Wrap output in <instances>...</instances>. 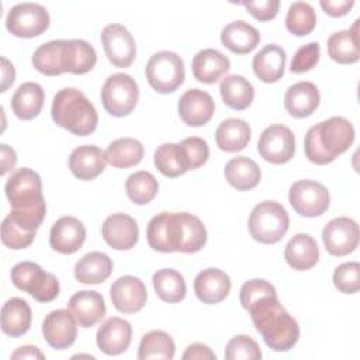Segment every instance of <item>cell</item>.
Instances as JSON below:
<instances>
[{
	"mask_svg": "<svg viewBox=\"0 0 360 360\" xmlns=\"http://www.w3.org/2000/svg\"><path fill=\"white\" fill-rule=\"evenodd\" d=\"M231 291L229 276L215 267H208L200 271L194 278V292L204 304H218L224 301Z\"/></svg>",
	"mask_w": 360,
	"mask_h": 360,
	"instance_id": "23",
	"label": "cell"
},
{
	"mask_svg": "<svg viewBox=\"0 0 360 360\" xmlns=\"http://www.w3.org/2000/svg\"><path fill=\"white\" fill-rule=\"evenodd\" d=\"M159 190V183L156 177L146 172V170H139L132 174L125 181V191L128 198L138 205H145L150 202Z\"/></svg>",
	"mask_w": 360,
	"mask_h": 360,
	"instance_id": "42",
	"label": "cell"
},
{
	"mask_svg": "<svg viewBox=\"0 0 360 360\" xmlns=\"http://www.w3.org/2000/svg\"><path fill=\"white\" fill-rule=\"evenodd\" d=\"M156 169L166 177H177L191 170L186 148L180 143H162L153 155Z\"/></svg>",
	"mask_w": 360,
	"mask_h": 360,
	"instance_id": "34",
	"label": "cell"
},
{
	"mask_svg": "<svg viewBox=\"0 0 360 360\" xmlns=\"http://www.w3.org/2000/svg\"><path fill=\"white\" fill-rule=\"evenodd\" d=\"M152 283L156 291V295L169 304L180 302L187 292L184 277L174 269H160L153 277Z\"/></svg>",
	"mask_w": 360,
	"mask_h": 360,
	"instance_id": "39",
	"label": "cell"
},
{
	"mask_svg": "<svg viewBox=\"0 0 360 360\" xmlns=\"http://www.w3.org/2000/svg\"><path fill=\"white\" fill-rule=\"evenodd\" d=\"M285 59L287 55L281 46L269 44L253 56L252 68L259 80L263 83H274L284 75Z\"/></svg>",
	"mask_w": 360,
	"mask_h": 360,
	"instance_id": "25",
	"label": "cell"
},
{
	"mask_svg": "<svg viewBox=\"0 0 360 360\" xmlns=\"http://www.w3.org/2000/svg\"><path fill=\"white\" fill-rule=\"evenodd\" d=\"M14 80H15V69H14L13 63L7 58L1 56V89H0V91H3V93L7 91L8 87L14 83Z\"/></svg>",
	"mask_w": 360,
	"mask_h": 360,
	"instance_id": "53",
	"label": "cell"
},
{
	"mask_svg": "<svg viewBox=\"0 0 360 360\" xmlns=\"http://www.w3.org/2000/svg\"><path fill=\"white\" fill-rule=\"evenodd\" d=\"M101 235L108 246L115 250H128L138 242V224L128 214L117 212L105 218L101 226Z\"/></svg>",
	"mask_w": 360,
	"mask_h": 360,
	"instance_id": "19",
	"label": "cell"
},
{
	"mask_svg": "<svg viewBox=\"0 0 360 360\" xmlns=\"http://www.w3.org/2000/svg\"><path fill=\"white\" fill-rule=\"evenodd\" d=\"M319 6L322 10L330 17H342L346 15L350 8L354 6L353 0H321Z\"/></svg>",
	"mask_w": 360,
	"mask_h": 360,
	"instance_id": "51",
	"label": "cell"
},
{
	"mask_svg": "<svg viewBox=\"0 0 360 360\" xmlns=\"http://www.w3.org/2000/svg\"><path fill=\"white\" fill-rule=\"evenodd\" d=\"M321 56V46L318 42H308L300 46L291 60L290 70L295 75L311 70L318 62Z\"/></svg>",
	"mask_w": 360,
	"mask_h": 360,
	"instance_id": "47",
	"label": "cell"
},
{
	"mask_svg": "<svg viewBox=\"0 0 360 360\" xmlns=\"http://www.w3.org/2000/svg\"><path fill=\"white\" fill-rule=\"evenodd\" d=\"M319 101V90L312 82L294 83L284 96V107L295 118L309 117L318 108Z\"/></svg>",
	"mask_w": 360,
	"mask_h": 360,
	"instance_id": "24",
	"label": "cell"
},
{
	"mask_svg": "<svg viewBox=\"0 0 360 360\" xmlns=\"http://www.w3.org/2000/svg\"><path fill=\"white\" fill-rule=\"evenodd\" d=\"M316 15L314 7L307 1H294L285 15L287 30L297 37H305L314 31Z\"/></svg>",
	"mask_w": 360,
	"mask_h": 360,
	"instance_id": "43",
	"label": "cell"
},
{
	"mask_svg": "<svg viewBox=\"0 0 360 360\" xmlns=\"http://www.w3.org/2000/svg\"><path fill=\"white\" fill-rule=\"evenodd\" d=\"M322 242L332 256H346L359 245V225L349 217L330 219L322 231Z\"/></svg>",
	"mask_w": 360,
	"mask_h": 360,
	"instance_id": "14",
	"label": "cell"
},
{
	"mask_svg": "<svg viewBox=\"0 0 360 360\" xmlns=\"http://www.w3.org/2000/svg\"><path fill=\"white\" fill-rule=\"evenodd\" d=\"M276 294H277V291H276L274 285L271 283H269L267 280L252 278L240 287L239 298H240L242 307L245 309H248L249 305L253 304L255 301H257L259 298L266 297V295H276Z\"/></svg>",
	"mask_w": 360,
	"mask_h": 360,
	"instance_id": "48",
	"label": "cell"
},
{
	"mask_svg": "<svg viewBox=\"0 0 360 360\" xmlns=\"http://www.w3.org/2000/svg\"><path fill=\"white\" fill-rule=\"evenodd\" d=\"M231 68L229 59L217 49L205 48L195 53L191 62L194 77L205 84H214Z\"/></svg>",
	"mask_w": 360,
	"mask_h": 360,
	"instance_id": "26",
	"label": "cell"
},
{
	"mask_svg": "<svg viewBox=\"0 0 360 360\" xmlns=\"http://www.w3.org/2000/svg\"><path fill=\"white\" fill-rule=\"evenodd\" d=\"M44 100L45 93L42 86L35 82H25L14 91L10 105L15 117L27 121L35 118L41 112Z\"/></svg>",
	"mask_w": 360,
	"mask_h": 360,
	"instance_id": "31",
	"label": "cell"
},
{
	"mask_svg": "<svg viewBox=\"0 0 360 360\" xmlns=\"http://www.w3.org/2000/svg\"><path fill=\"white\" fill-rule=\"evenodd\" d=\"M145 76L149 86L162 94L176 91L184 82L183 59L172 51H159L153 53L146 66Z\"/></svg>",
	"mask_w": 360,
	"mask_h": 360,
	"instance_id": "8",
	"label": "cell"
},
{
	"mask_svg": "<svg viewBox=\"0 0 360 360\" xmlns=\"http://www.w3.org/2000/svg\"><path fill=\"white\" fill-rule=\"evenodd\" d=\"M97 62V53L93 45L84 39H65L62 51L63 70L73 75L90 72Z\"/></svg>",
	"mask_w": 360,
	"mask_h": 360,
	"instance_id": "29",
	"label": "cell"
},
{
	"mask_svg": "<svg viewBox=\"0 0 360 360\" xmlns=\"http://www.w3.org/2000/svg\"><path fill=\"white\" fill-rule=\"evenodd\" d=\"M110 297L117 311L124 314H135L145 307L148 294L141 278L127 274L112 283Z\"/></svg>",
	"mask_w": 360,
	"mask_h": 360,
	"instance_id": "15",
	"label": "cell"
},
{
	"mask_svg": "<svg viewBox=\"0 0 360 360\" xmlns=\"http://www.w3.org/2000/svg\"><path fill=\"white\" fill-rule=\"evenodd\" d=\"M49 13L38 3H20L10 8L6 17V28L18 38H34L49 27Z\"/></svg>",
	"mask_w": 360,
	"mask_h": 360,
	"instance_id": "10",
	"label": "cell"
},
{
	"mask_svg": "<svg viewBox=\"0 0 360 360\" xmlns=\"http://www.w3.org/2000/svg\"><path fill=\"white\" fill-rule=\"evenodd\" d=\"M86 240V228L75 217H60L51 228L49 245L62 255L76 253Z\"/></svg>",
	"mask_w": 360,
	"mask_h": 360,
	"instance_id": "18",
	"label": "cell"
},
{
	"mask_svg": "<svg viewBox=\"0 0 360 360\" xmlns=\"http://www.w3.org/2000/svg\"><path fill=\"white\" fill-rule=\"evenodd\" d=\"M257 152L273 165L287 163L295 153V136L288 127L273 124L260 134Z\"/></svg>",
	"mask_w": 360,
	"mask_h": 360,
	"instance_id": "12",
	"label": "cell"
},
{
	"mask_svg": "<svg viewBox=\"0 0 360 360\" xmlns=\"http://www.w3.org/2000/svg\"><path fill=\"white\" fill-rule=\"evenodd\" d=\"M11 359L13 360H17V359H39V360H44L45 359V354L34 345H25V346H21L18 347L13 354H11Z\"/></svg>",
	"mask_w": 360,
	"mask_h": 360,
	"instance_id": "55",
	"label": "cell"
},
{
	"mask_svg": "<svg viewBox=\"0 0 360 360\" xmlns=\"http://www.w3.org/2000/svg\"><path fill=\"white\" fill-rule=\"evenodd\" d=\"M4 191L11 205L8 215L22 226L37 231L46 214L39 174L28 167L17 169L7 179Z\"/></svg>",
	"mask_w": 360,
	"mask_h": 360,
	"instance_id": "2",
	"label": "cell"
},
{
	"mask_svg": "<svg viewBox=\"0 0 360 360\" xmlns=\"http://www.w3.org/2000/svg\"><path fill=\"white\" fill-rule=\"evenodd\" d=\"M224 356L226 360H257L262 359V350L253 338L236 335L226 343Z\"/></svg>",
	"mask_w": 360,
	"mask_h": 360,
	"instance_id": "45",
	"label": "cell"
},
{
	"mask_svg": "<svg viewBox=\"0 0 360 360\" xmlns=\"http://www.w3.org/2000/svg\"><path fill=\"white\" fill-rule=\"evenodd\" d=\"M333 285L343 294H354L360 290V264L346 262L333 271Z\"/></svg>",
	"mask_w": 360,
	"mask_h": 360,
	"instance_id": "46",
	"label": "cell"
},
{
	"mask_svg": "<svg viewBox=\"0 0 360 360\" xmlns=\"http://www.w3.org/2000/svg\"><path fill=\"white\" fill-rule=\"evenodd\" d=\"M139 98L135 79L128 73H114L101 87V103L112 117H125L134 111Z\"/></svg>",
	"mask_w": 360,
	"mask_h": 360,
	"instance_id": "9",
	"label": "cell"
},
{
	"mask_svg": "<svg viewBox=\"0 0 360 360\" xmlns=\"http://www.w3.org/2000/svg\"><path fill=\"white\" fill-rule=\"evenodd\" d=\"M250 314L256 330L264 343L276 352H288L300 338V326L288 311L280 304L277 294L266 295L255 301L246 309Z\"/></svg>",
	"mask_w": 360,
	"mask_h": 360,
	"instance_id": "1",
	"label": "cell"
},
{
	"mask_svg": "<svg viewBox=\"0 0 360 360\" xmlns=\"http://www.w3.org/2000/svg\"><path fill=\"white\" fill-rule=\"evenodd\" d=\"M359 22L360 21L356 20L352 28L333 32L328 38V55L332 60L342 65H350L359 60Z\"/></svg>",
	"mask_w": 360,
	"mask_h": 360,
	"instance_id": "30",
	"label": "cell"
},
{
	"mask_svg": "<svg viewBox=\"0 0 360 360\" xmlns=\"http://www.w3.org/2000/svg\"><path fill=\"white\" fill-rule=\"evenodd\" d=\"M11 281L21 290L28 292L39 302H51L59 294V281L34 262H20L11 269Z\"/></svg>",
	"mask_w": 360,
	"mask_h": 360,
	"instance_id": "7",
	"label": "cell"
},
{
	"mask_svg": "<svg viewBox=\"0 0 360 360\" xmlns=\"http://www.w3.org/2000/svg\"><path fill=\"white\" fill-rule=\"evenodd\" d=\"M250 125L242 118H226L215 131L217 146L224 152H239L250 141Z\"/></svg>",
	"mask_w": 360,
	"mask_h": 360,
	"instance_id": "35",
	"label": "cell"
},
{
	"mask_svg": "<svg viewBox=\"0 0 360 360\" xmlns=\"http://www.w3.org/2000/svg\"><path fill=\"white\" fill-rule=\"evenodd\" d=\"M181 145L186 148V152L191 165V170L198 169L208 160L210 148L205 139L200 136H190L183 139Z\"/></svg>",
	"mask_w": 360,
	"mask_h": 360,
	"instance_id": "49",
	"label": "cell"
},
{
	"mask_svg": "<svg viewBox=\"0 0 360 360\" xmlns=\"http://www.w3.org/2000/svg\"><path fill=\"white\" fill-rule=\"evenodd\" d=\"M215 103L210 93L200 89H190L183 93L177 103L180 118L188 127H202L214 115Z\"/></svg>",
	"mask_w": 360,
	"mask_h": 360,
	"instance_id": "17",
	"label": "cell"
},
{
	"mask_svg": "<svg viewBox=\"0 0 360 360\" xmlns=\"http://www.w3.org/2000/svg\"><path fill=\"white\" fill-rule=\"evenodd\" d=\"M32 321V312L28 302L13 297L1 308V330L7 336L18 338L28 332Z\"/></svg>",
	"mask_w": 360,
	"mask_h": 360,
	"instance_id": "33",
	"label": "cell"
},
{
	"mask_svg": "<svg viewBox=\"0 0 360 360\" xmlns=\"http://www.w3.org/2000/svg\"><path fill=\"white\" fill-rule=\"evenodd\" d=\"M354 128L343 117H330L311 127L304 139L305 156L315 165L332 163L354 141Z\"/></svg>",
	"mask_w": 360,
	"mask_h": 360,
	"instance_id": "3",
	"label": "cell"
},
{
	"mask_svg": "<svg viewBox=\"0 0 360 360\" xmlns=\"http://www.w3.org/2000/svg\"><path fill=\"white\" fill-rule=\"evenodd\" d=\"M242 4L259 21L273 20L277 15L280 8L278 0H259V1H248Z\"/></svg>",
	"mask_w": 360,
	"mask_h": 360,
	"instance_id": "50",
	"label": "cell"
},
{
	"mask_svg": "<svg viewBox=\"0 0 360 360\" xmlns=\"http://www.w3.org/2000/svg\"><path fill=\"white\" fill-rule=\"evenodd\" d=\"M288 201L297 214L314 218L326 212L330 195L328 188L315 180H298L290 187Z\"/></svg>",
	"mask_w": 360,
	"mask_h": 360,
	"instance_id": "11",
	"label": "cell"
},
{
	"mask_svg": "<svg viewBox=\"0 0 360 360\" xmlns=\"http://www.w3.org/2000/svg\"><path fill=\"white\" fill-rule=\"evenodd\" d=\"M250 236L264 245H273L283 239L290 226L285 208L273 200H264L255 205L249 215Z\"/></svg>",
	"mask_w": 360,
	"mask_h": 360,
	"instance_id": "5",
	"label": "cell"
},
{
	"mask_svg": "<svg viewBox=\"0 0 360 360\" xmlns=\"http://www.w3.org/2000/svg\"><path fill=\"white\" fill-rule=\"evenodd\" d=\"M205 243L207 229L198 217L190 212H167L169 253H195Z\"/></svg>",
	"mask_w": 360,
	"mask_h": 360,
	"instance_id": "6",
	"label": "cell"
},
{
	"mask_svg": "<svg viewBox=\"0 0 360 360\" xmlns=\"http://www.w3.org/2000/svg\"><path fill=\"white\" fill-rule=\"evenodd\" d=\"M143 145L135 138H118L112 141L107 149V162L117 169H127L138 165L143 158Z\"/></svg>",
	"mask_w": 360,
	"mask_h": 360,
	"instance_id": "38",
	"label": "cell"
},
{
	"mask_svg": "<svg viewBox=\"0 0 360 360\" xmlns=\"http://www.w3.org/2000/svg\"><path fill=\"white\" fill-rule=\"evenodd\" d=\"M224 174L226 181L239 191L255 188L262 177L260 167L248 156H236L226 162Z\"/></svg>",
	"mask_w": 360,
	"mask_h": 360,
	"instance_id": "36",
	"label": "cell"
},
{
	"mask_svg": "<svg viewBox=\"0 0 360 360\" xmlns=\"http://www.w3.org/2000/svg\"><path fill=\"white\" fill-rule=\"evenodd\" d=\"M219 91L224 104L238 111L246 110L255 98V89L252 83L240 75H231L222 79Z\"/></svg>",
	"mask_w": 360,
	"mask_h": 360,
	"instance_id": "37",
	"label": "cell"
},
{
	"mask_svg": "<svg viewBox=\"0 0 360 360\" xmlns=\"http://www.w3.org/2000/svg\"><path fill=\"white\" fill-rule=\"evenodd\" d=\"M69 309H55L49 312L42 322V335L46 343L56 349L63 350L70 347L77 336V326Z\"/></svg>",
	"mask_w": 360,
	"mask_h": 360,
	"instance_id": "16",
	"label": "cell"
},
{
	"mask_svg": "<svg viewBox=\"0 0 360 360\" xmlns=\"http://www.w3.org/2000/svg\"><path fill=\"white\" fill-rule=\"evenodd\" d=\"M73 271L82 284H100L112 273V260L103 252H90L76 262Z\"/></svg>",
	"mask_w": 360,
	"mask_h": 360,
	"instance_id": "32",
	"label": "cell"
},
{
	"mask_svg": "<svg viewBox=\"0 0 360 360\" xmlns=\"http://www.w3.org/2000/svg\"><path fill=\"white\" fill-rule=\"evenodd\" d=\"M51 115L56 125L77 136L93 134L98 122V115L91 101L75 87H65L55 94Z\"/></svg>",
	"mask_w": 360,
	"mask_h": 360,
	"instance_id": "4",
	"label": "cell"
},
{
	"mask_svg": "<svg viewBox=\"0 0 360 360\" xmlns=\"http://www.w3.org/2000/svg\"><path fill=\"white\" fill-rule=\"evenodd\" d=\"M65 39H53L38 46L32 55L34 68L46 76H59L65 73L62 66V51Z\"/></svg>",
	"mask_w": 360,
	"mask_h": 360,
	"instance_id": "40",
	"label": "cell"
},
{
	"mask_svg": "<svg viewBox=\"0 0 360 360\" xmlns=\"http://www.w3.org/2000/svg\"><path fill=\"white\" fill-rule=\"evenodd\" d=\"M284 259L294 270H309L319 260V249L316 240L308 233L294 235L284 249Z\"/></svg>",
	"mask_w": 360,
	"mask_h": 360,
	"instance_id": "28",
	"label": "cell"
},
{
	"mask_svg": "<svg viewBox=\"0 0 360 360\" xmlns=\"http://www.w3.org/2000/svg\"><path fill=\"white\" fill-rule=\"evenodd\" d=\"M100 39L107 59L117 68H128L136 56V45L132 34L122 24L112 22L103 28Z\"/></svg>",
	"mask_w": 360,
	"mask_h": 360,
	"instance_id": "13",
	"label": "cell"
},
{
	"mask_svg": "<svg viewBox=\"0 0 360 360\" xmlns=\"http://www.w3.org/2000/svg\"><path fill=\"white\" fill-rule=\"evenodd\" d=\"M176 345L172 336L163 330H150L141 339L138 349V359H173Z\"/></svg>",
	"mask_w": 360,
	"mask_h": 360,
	"instance_id": "41",
	"label": "cell"
},
{
	"mask_svg": "<svg viewBox=\"0 0 360 360\" xmlns=\"http://www.w3.org/2000/svg\"><path fill=\"white\" fill-rule=\"evenodd\" d=\"M221 42L231 52L236 55H246L259 45L260 34L246 21L235 20L222 28Z\"/></svg>",
	"mask_w": 360,
	"mask_h": 360,
	"instance_id": "27",
	"label": "cell"
},
{
	"mask_svg": "<svg viewBox=\"0 0 360 360\" xmlns=\"http://www.w3.org/2000/svg\"><path fill=\"white\" fill-rule=\"evenodd\" d=\"M132 340V326L128 321L111 316L105 319L97 330L96 342L98 349L108 354L117 356L124 353Z\"/></svg>",
	"mask_w": 360,
	"mask_h": 360,
	"instance_id": "20",
	"label": "cell"
},
{
	"mask_svg": "<svg viewBox=\"0 0 360 360\" xmlns=\"http://www.w3.org/2000/svg\"><path fill=\"white\" fill-rule=\"evenodd\" d=\"M17 163V153L13 148L3 143L1 145V176H4L7 172L13 170Z\"/></svg>",
	"mask_w": 360,
	"mask_h": 360,
	"instance_id": "54",
	"label": "cell"
},
{
	"mask_svg": "<svg viewBox=\"0 0 360 360\" xmlns=\"http://www.w3.org/2000/svg\"><path fill=\"white\" fill-rule=\"evenodd\" d=\"M68 309L82 328L94 326L107 312L103 295L91 290H83L73 294L68 302Z\"/></svg>",
	"mask_w": 360,
	"mask_h": 360,
	"instance_id": "21",
	"label": "cell"
},
{
	"mask_svg": "<svg viewBox=\"0 0 360 360\" xmlns=\"http://www.w3.org/2000/svg\"><path fill=\"white\" fill-rule=\"evenodd\" d=\"M183 359H210L215 360L217 354L204 343H193L187 346L186 352L183 353Z\"/></svg>",
	"mask_w": 360,
	"mask_h": 360,
	"instance_id": "52",
	"label": "cell"
},
{
	"mask_svg": "<svg viewBox=\"0 0 360 360\" xmlns=\"http://www.w3.org/2000/svg\"><path fill=\"white\" fill-rule=\"evenodd\" d=\"M37 231H31L7 215L1 224V242L10 249H25L35 239Z\"/></svg>",
	"mask_w": 360,
	"mask_h": 360,
	"instance_id": "44",
	"label": "cell"
},
{
	"mask_svg": "<svg viewBox=\"0 0 360 360\" xmlns=\"http://www.w3.org/2000/svg\"><path fill=\"white\" fill-rule=\"evenodd\" d=\"M107 165V156L96 145H82L72 150L69 156V169L79 180H93L101 174Z\"/></svg>",
	"mask_w": 360,
	"mask_h": 360,
	"instance_id": "22",
	"label": "cell"
}]
</instances>
